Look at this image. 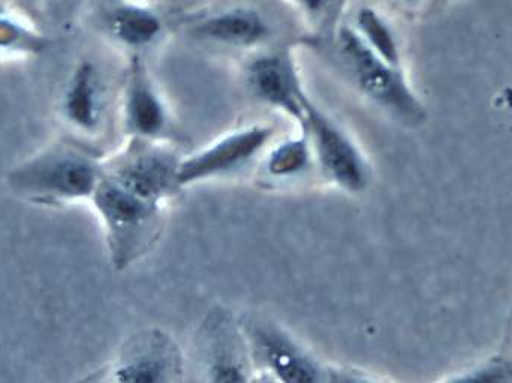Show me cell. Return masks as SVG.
I'll return each mask as SVG.
<instances>
[{
    "instance_id": "6da1fadb",
    "label": "cell",
    "mask_w": 512,
    "mask_h": 383,
    "mask_svg": "<svg viewBox=\"0 0 512 383\" xmlns=\"http://www.w3.org/2000/svg\"><path fill=\"white\" fill-rule=\"evenodd\" d=\"M337 53L346 74L364 96L403 122L415 125L424 119L423 107L399 68L379 57L357 30L342 29L337 39Z\"/></svg>"
},
{
    "instance_id": "7a4b0ae2",
    "label": "cell",
    "mask_w": 512,
    "mask_h": 383,
    "mask_svg": "<svg viewBox=\"0 0 512 383\" xmlns=\"http://www.w3.org/2000/svg\"><path fill=\"white\" fill-rule=\"evenodd\" d=\"M95 199L110 228L117 264L126 267L156 243L161 234L162 204L129 191L111 176L99 182Z\"/></svg>"
},
{
    "instance_id": "3957f363",
    "label": "cell",
    "mask_w": 512,
    "mask_h": 383,
    "mask_svg": "<svg viewBox=\"0 0 512 383\" xmlns=\"http://www.w3.org/2000/svg\"><path fill=\"white\" fill-rule=\"evenodd\" d=\"M300 128L309 137L313 162L325 179L342 191H366L372 173L366 156L342 126L310 102Z\"/></svg>"
},
{
    "instance_id": "277c9868",
    "label": "cell",
    "mask_w": 512,
    "mask_h": 383,
    "mask_svg": "<svg viewBox=\"0 0 512 383\" xmlns=\"http://www.w3.org/2000/svg\"><path fill=\"white\" fill-rule=\"evenodd\" d=\"M249 357L256 369L285 383L331 382L333 369L325 367L288 333L259 318L242 324Z\"/></svg>"
},
{
    "instance_id": "5b68a950",
    "label": "cell",
    "mask_w": 512,
    "mask_h": 383,
    "mask_svg": "<svg viewBox=\"0 0 512 383\" xmlns=\"http://www.w3.org/2000/svg\"><path fill=\"white\" fill-rule=\"evenodd\" d=\"M273 137L271 126L249 125L228 132L204 149L180 159L177 174L180 191L242 170L264 153Z\"/></svg>"
},
{
    "instance_id": "8992f818",
    "label": "cell",
    "mask_w": 512,
    "mask_h": 383,
    "mask_svg": "<svg viewBox=\"0 0 512 383\" xmlns=\"http://www.w3.org/2000/svg\"><path fill=\"white\" fill-rule=\"evenodd\" d=\"M180 156L161 141L135 140L110 174L120 185L150 201L164 204L179 192Z\"/></svg>"
},
{
    "instance_id": "52a82bcc",
    "label": "cell",
    "mask_w": 512,
    "mask_h": 383,
    "mask_svg": "<svg viewBox=\"0 0 512 383\" xmlns=\"http://www.w3.org/2000/svg\"><path fill=\"white\" fill-rule=\"evenodd\" d=\"M248 84L258 101L282 111L303 123L310 99L307 98L291 59L282 54L258 57L248 68Z\"/></svg>"
},
{
    "instance_id": "ba28073f",
    "label": "cell",
    "mask_w": 512,
    "mask_h": 383,
    "mask_svg": "<svg viewBox=\"0 0 512 383\" xmlns=\"http://www.w3.org/2000/svg\"><path fill=\"white\" fill-rule=\"evenodd\" d=\"M182 354L174 339L164 331H149L114 370L119 382L167 383L180 381Z\"/></svg>"
},
{
    "instance_id": "9c48e42d",
    "label": "cell",
    "mask_w": 512,
    "mask_h": 383,
    "mask_svg": "<svg viewBox=\"0 0 512 383\" xmlns=\"http://www.w3.org/2000/svg\"><path fill=\"white\" fill-rule=\"evenodd\" d=\"M126 125L135 140L149 141L164 140L170 126L167 108L140 62L132 66L126 98Z\"/></svg>"
},
{
    "instance_id": "30bf717a",
    "label": "cell",
    "mask_w": 512,
    "mask_h": 383,
    "mask_svg": "<svg viewBox=\"0 0 512 383\" xmlns=\"http://www.w3.org/2000/svg\"><path fill=\"white\" fill-rule=\"evenodd\" d=\"M197 35L218 44L252 47L267 38L268 26L252 9H233L201 23Z\"/></svg>"
},
{
    "instance_id": "8fae6325",
    "label": "cell",
    "mask_w": 512,
    "mask_h": 383,
    "mask_svg": "<svg viewBox=\"0 0 512 383\" xmlns=\"http://www.w3.org/2000/svg\"><path fill=\"white\" fill-rule=\"evenodd\" d=\"M38 182L44 188L66 196H83L95 192L99 180L96 168L81 159H65L39 173Z\"/></svg>"
},
{
    "instance_id": "7c38bea8",
    "label": "cell",
    "mask_w": 512,
    "mask_h": 383,
    "mask_svg": "<svg viewBox=\"0 0 512 383\" xmlns=\"http://www.w3.org/2000/svg\"><path fill=\"white\" fill-rule=\"evenodd\" d=\"M313 162L309 137L301 129V135L277 144L265 158V171L274 180H291L309 170Z\"/></svg>"
},
{
    "instance_id": "4fadbf2b",
    "label": "cell",
    "mask_w": 512,
    "mask_h": 383,
    "mask_svg": "<svg viewBox=\"0 0 512 383\" xmlns=\"http://www.w3.org/2000/svg\"><path fill=\"white\" fill-rule=\"evenodd\" d=\"M114 33L120 41L131 47H146L152 44L162 30L158 15L140 6H122L111 20Z\"/></svg>"
},
{
    "instance_id": "5bb4252c",
    "label": "cell",
    "mask_w": 512,
    "mask_h": 383,
    "mask_svg": "<svg viewBox=\"0 0 512 383\" xmlns=\"http://www.w3.org/2000/svg\"><path fill=\"white\" fill-rule=\"evenodd\" d=\"M357 32L379 57L399 68L400 51L391 27L372 8H361L357 14Z\"/></svg>"
},
{
    "instance_id": "9a60e30c",
    "label": "cell",
    "mask_w": 512,
    "mask_h": 383,
    "mask_svg": "<svg viewBox=\"0 0 512 383\" xmlns=\"http://www.w3.org/2000/svg\"><path fill=\"white\" fill-rule=\"evenodd\" d=\"M68 111L75 122L86 128H92L98 120V92L90 66H83L75 77L68 96Z\"/></svg>"
},
{
    "instance_id": "2e32d148",
    "label": "cell",
    "mask_w": 512,
    "mask_h": 383,
    "mask_svg": "<svg viewBox=\"0 0 512 383\" xmlns=\"http://www.w3.org/2000/svg\"><path fill=\"white\" fill-rule=\"evenodd\" d=\"M298 2L303 5V8H306L309 12H319L322 8H324L327 0H298Z\"/></svg>"
},
{
    "instance_id": "e0dca14e",
    "label": "cell",
    "mask_w": 512,
    "mask_h": 383,
    "mask_svg": "<svg viewBox=\"0 0 512 383\" xmlns=\"http://www.w3.org/2000/svg\"><path fill=\"white\" fill-rule=\"evenodd\" d=\"M405 2H414V0H405Z\"/></svg>"
}]
</instances>
